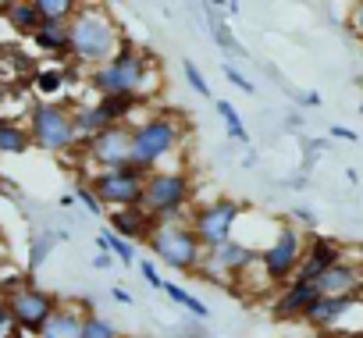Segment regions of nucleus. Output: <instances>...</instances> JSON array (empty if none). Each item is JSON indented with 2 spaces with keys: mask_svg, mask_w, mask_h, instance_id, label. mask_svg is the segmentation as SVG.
Returning a JSON list of instances; mask_svg holds the SVG:
<instances>
[{
  "mask_svg": "<svg viewBox=\"0 0 363 338\" xmlns=\"http://www.w3.org/2000/svg\"><path fill=\"white\" fill-rule=\"evenodd\" d=\"M292 221L303 225V228H313V225H317V214H313L310 207H296V210H292Z\"/></svg>",
  "mask_w": 363,
  "mask_h": 338,
  "instance_id": "c9c22d12",
  "label": "nucleus"
},
{
  "mask_svg": "<svg viewBox=\"0 0 363 338\" xmlns=\"http://www.w3.org/2000/svg\"><path fill=\"white\" fill-rule=\"evenodd\" d=\"M4 54H8V47H4V43H0V61H4Z\"/></svg>",
  "mask_w": 363,
  "mask_h": 338,
  "instance_id": "37998d69",
  "label": "nucleus"
},
{
  "mask_svg": "<svg viewBox=\"0 0 363 338\" xmlns=\"http://www.w3.org/2000/svg\"><path fill=\"white\" fill-rule=\"evenodd\" d=\"M15 334H22V331L15 327V320H11V310H8V303L0 299V338H15Z\"/></svg>",
  "mask_w": 363,
  "mask_h": 338,
  "instance_id": "f704fd0d",
  "label": "nucleus"
},
{
  "mask_svg": "<svg viewBox=\"0 0 363 338\" xmlns=\"http://www.w3.org/2000/svg\"><path fill=\"white\" fill-rule=\"evenodd\" d=\"M107 221H111V232L118 239H125V242H146V235L153 228V221L139 207H132V210H111Z\"/></svg>",
  "mask_w": 363,
  "mask_h": 338,
  "instance_id": "f3484780",
  "label": "nucleus"
},
{
  "mask_svg": "<svg viewBox=\"0 0 363 338\" xmlns=\"http://www.w3.org/2000/svg\"><path fill=\"white\" fill-rule=\"evenodd\" d=\"M207 26H211V36H214V43L225 50V54H232V57H246V50L239 47V40L232 36V29H228V18H221V11L218 8H207Z\"/></svg>",
  "mask_w": 363,
  "mask_h": 338,
  "instance_id": "b1692460",
  "label": "nucleus"
},
{
  "mask_svg": "<svg viewBox=\"0 0 363 338\" xmlns=\"http://www.w3.org/2000/svg\"><path fill=\"white\" fill-rule=\"evenodd\" d=\"M29 142L43 153H68L75 150V125H72V107H65L61 100H36L29 107V121H26Z\"/></svg>",
  "mask_w": 363,
  "mask_h": 338,
  "instance_id": "423d86ee",
  "label": "nucleus"
},
{
  "mask_svg": "<svg viewBox=\"0 0 363 338\" xmlns=\"http://www.w3.org/2000/svg\"><path fill=\"white\" fill-rule=\"evenodd\" d=\"M82 338H121V331L111 317L93 310V313H82Z\"/></svg>",
  "mask_w": 363,
  "mask_h": 338,
  "instance_id": "c756f323",
  "label": "nucleus"
},
{
  "mask_svg": "<svg viewBox=\"0 0 363 338\" xmlns=\"http://www.w3.org/2000/svg\"><path fill=\"white\" fill-rule=\"evenodd\" d=\"M114 264H118V260H114L111 253H96V257H93V267H96V271H111Z\"/></svg>",
  "mask_w": 363,
  "mask_h": 338,
  "instance_id": "58836bf2",
  "label": "nucleus"
},
{
  "mask_svg": "<svg viewBox=\"0 0 363 338\" xmlns=\"http://www.w3.org/2000/svg\"><path fill=\"white\" fill-rule=\"evenodd\" d=\"M96 253H111L121 267H135V242L118 239L111 228H100L96 232Z\"/></svg>",
  "mask_w": 363,
  "mask_h": 338,
  "instance_id": "4be33fe9",
  "label": "nucleus"
},
{
  "mask_svg": "<svg viewBox=\"0 0 363 338\" xmlns=\"http://www.w3.org/2000/svg\"><path fill=\"white\" fill-rule=\"evenodd\" d=\"M160 292H164V295H167V299H171V303H174L178 310L193 313L196 320H207V317H211V306H207V303H203L200 295H193V292H189L186 285H178V281H167V278H164Z\"/></svg>",
  "mask_w": 363,
  "mask_h": 338,
  "instance_id": "412c9836",
  "label": "nucleus"
},
{
  "mask_svg": "<svg viewBox=\"0 0 363 338\" xmlns=\"http://www.w3.org/2000/svg\"><path fill=\"white\" fill-rule=\"evenodd\" d=\"M189 200H193V175H189V171H178V167H160V171H150V175H146L139 210H143L153 225L189 221V218H186Z\"/></svg>",
  "mask_w": 363,
  "mask_h": 338,
  "instance_id": "20e7f679",
  "label": "nucleus"
},
{
  "mask_svg": "<svg viewBox=\"0 0 363 338\" xmlns=\"http://www.w3.org/2000/svg\"><path fill=\"white\" fill-rule=\"evenodd\" d=\"M82 157L93 164V171H114V167L128 164L132 153V128L128 125H107L104 132H96L89 142L79 146Z\"/></svg>",
  "mask_w": 363,
  "mask_h": 338,
  "instance_id": "9b49d317",
  "label": "nucleus"
},
{
  "mask_svg": "<svg viewBox=\"0 0 363 338\" xmlns=\"http://www.w3.org/2000/svg\"><path fill=\"white\" fill-rule=\"evenodd\" d=\"M182 75H186V82H189V89L196 96H211V82L203 79V72H200V64L193 57H182Z\"/></svg>",
  "mask_w": 363,
  "mask_h": 338,
  "instance_id": "7c9ffc66",
  "label": "nucleus"
},
{
  "mask_svg": "<svg viewBox=\"0 0 363 338\" xmlns=\"http://www.w3.org/2000/svg\"><path fill=\"white\" fill-rule=\"evenodd\" d=\"M239 218H242V203H235V200H225V196H221V200H211V203L196 207V210H193V218H189V225H193V232H196L200 246L211 253V249H218V246H225V242L232 239V232H235Z\"/></svg>",
  "mask_w": 363,
  "mask_h": 338,
  "instance_id": "1a4fd4ad",
  "label": "nucleus"
},
{
  "mask_svg": "<svg viewBox=\"0 0 363 338\" xmlns=\"http://www.w3.org/2000/svg\"><path fill=\"white\" fill-rule=\"evenodd\" d=\"M72 125H75V142H79V146H82V142H89L96 132H104V128H107V118H104V111H100L96 96H93V100H86V103H75V107H72Z\"/></svg>",
  "mask_w": 363,
  "mask_h": 338,
  "instance_id": "a211bd4d",
  "label": "nucleus"
},
{
  "mask_svg": "<svg viewBox=\"0 0 363 338\" xmlns=\"http://www.w3.org/2000/svg\"><path fill=\"white\" fill-rule=\"evenodd\" d=\"M4 303H8V310H11V320H15V327L18 331H26V334H40V327L50 320V313L61 306L47 288H40V285H33V281H22L15 292H8L4 295Z\"/></svg>",
  "mask_w": 363,
  "mask_h": 338,
  "instance_id": "9d476101",
  "label": "nucleus"
},
{
  "mask_svg": "<svg viewBox=\"0 0 363 338\" xmlns=\"http://www.w3.org/2000/svg\"><path fill=\"white\" fill-rule=\"evenodd\" d=\"M0 15H8V26H11L18 36H29V40H33V33L43 26V18H40V11H36L33 0H11V4L0 8Z\"/></svg>",
  "mask_w": 363,
  "mask_h": 338,
  "instance_id": "aec40b11",
  "label": "nucleus"
},
{
  "mask_svg": "<svg viewBox=\"0 0 363 338\" xmlns=\"http://www.w3.org/2000/svg\"><path fill=\"white\" fill-rule=\"evenodd\" d=\"M303 242H306V239H303L299 228L278 225L274 239H271V242L260 249V257H257L260 274H264L267 285H289V281H292V274H296V267H299V260H303V253H306Z\"/></svg>",
  "mask_w": 363,
  "mask_h": 338,
  "instance_id": "0eeeda50",
  "label": "nucleus"
},
{
  "mask_svg": "<svg viewBox=\"0 0 363 338\" xmlns=\"http://www.w3.org/2000/svg\"><path fill=\"white\" fill-rule=\"evenodd\" d=\"M299 107H320V93H317V89L303 93V96H299Z\"/></svg>",
  "mask_w": 363,
  "mask_h": 338,
  "instance_id": "a19ab883",
  "label": "nucleus"
},
{
  "mask_svg": "<svg viewBox=\"0 0 363 338\" xmlns=\"http://www.w3.org/2000/svg\"><path fill=\"white\" fill-rule=\"evenodd\" d=\"M153 75L157 72H153L150 57L139 47H132V40L125 36L121 47H118V54L107 64L93 68L86 75V82H89L93 96H139V100H146L150 96L146 86H150Z\"/></svg>",
  "mask_w": 363,
  "mask_h": 338,
  "instance_id": "7ed1b4c3",
  "label": "nucleus"
},
{
  "mask_svg": "<svg viewBox=\"0 0 363 338\" xmlns=\"http://www.w3.org/2000/svg\"><path fill=\"white\" fill-rule=\"evenodd\" d=\"M239 164H242V167H257V150L250 146V150H246V157H242Z\"/></svg>",
  "mask_w": 363,
  "mask_h": 338,
  "instance_id": "79ce46f5",
  "label": "nucleus"
},
{
  "mask_svg": "<svg viewBox=\"0 0 363 338\" xmlns=\"http://www.w3.org/2000/svg\"><path fill=\"white\" fill-rule=\"evenodd\" d=\"M359 303H363L359 295H320V299L303 313V320H306L310 327H317V331H328V327H338Z\"/></svg>",
  "mask_w": 363,
  "mask_h": 338,
  "instance_id": "4468645a",
  "label": "nucleus"
},
{
  "mask_svg": "<svg viewBox=\"0 0 363 338\" xmlns=\"http://www.w3.org/2000/svg\"><path fill=\"white\" fill-rule=\"evenodd\" d=\"M338 260H342V246H338L335 239L317 235V239H310V246H306V253H303V260H299V267H296L292 281L313 285V281H317L331 264H338Z\"/></svg>",
  "mask_w": 363,
  "mask_h": 338,
  "instance_id": "ddd939ff",
  "label": "nucleus"
},
{
  "mask_svg": "<svg viewBox=\"0 0 363 338\" xmlns=\"http://www.w3.org/2000/svg\"><path fill=\"white\" fill-rule=\"evenodd\" d=\"M29 146H33V142H29L26 125H18V121H4V118H0V153L18 157V153H26Z\"/></svg>",
  "mask_w": 363,
  "mask_h": 338,
  "instance_id": "bb28decb",
  "label": "nucleus"
},
{
  "mask_svg": "<svg viewBox=\"0 0 363 338\" xmlns=\"http://www.w3.org/2000/svg\"><path fill=\"white\" fill-rule=\"evenodd\" d=\"M33 47L40 54H68V26H40L33 33Z\"/></svg>",
  "mask_w": 363,
  "mask_h": 338,
  "instance_id": "5701e85b",
  "label": "nucleus"
},
{
  "mask_svg": "<svg viewBox=\"0 0 363 338\" xmlns=\"http://www.w3.org/2000/svg\"><path fill=\"white\" fill-rule=\"evenodd\" d=\"M349 22H352V33H356V40H363V0H359V4H352V15H349Z\"/></svg>",
  "mask_w": 363,
  "mask_h": 338,
  "instance_id": "e433bc0d",
  "label": "nucleus"
},
{
  "mask_svg": "<svg viewBox=\"0 0 363 338\" xmlns=\"http://www.w3.org/2000/svg\"><path fill=\"white\" fill-rule=\"evenodd\" d=\"M72 196H75V203H82L93 218H100L104 214V207H100V200L93 196V189H89V182H75V189H72Z\"/></svg>",
  "mask_w": 363,
  "mask_h": 338,
  "instance_id": "2f4dec72",
  "label": "nucleus"
},
{
  "mask_svg": "<svg viewBox=\"0 0 363 338\" xmlns=\"http://www.w3.org/2000/svg\"><path fill=\"white\" fill-rule=\"evenodd\" d=\"M111 295H114L121 306H132V303H135V299H132V292H128V288H121V285H114V288H111Z\"/></svg>",
  "mask_w": 363,
  "mask_h": 338,
  "instance_id": "ea45409f",
  "label": "nucleus"
},
{
  "mask_svg": "<svg viewBox=\"0 0 363 338\" xmlns=\"http://www.w3.org/2000/svg\"><path fill=\"white\" fill-rule=\"evenodd\" d=\"M221 72H225V79H228L235 89H242V93H253V82H250V79H246V75H242L235 64H221Z\"/></svg>",
  "mask_w": 363,
  "mask_h": 338,
  "instance_id": "72a5a7b5",
  "label": "nucleus"
},
{
  "mask_svg": "<svg viewBox=\"0 0 363 338\" xmlns=\"http://www.w3.org/2000/svg\"><path fill=\"white\" fill-rule=\"evenodd\" d=\"M257 257H260V249H257V246L228 239L225 246H218V249H211V253L203 257V267H200V274H203L207 281L221 285L225 278H242V274H246V271L257 264Z\"/></svg>",
  "mask_w": 363,
  "mask_h": 338,
  "instance_id": "f8f14e48",
  "label": "nucleus"
},
{
  "mask_svg": "<svg viewBox=\"0 0 363 338\" xmlns=\"http://www.w3.org/2000/svg\"><path fill=\"white\" fill-rule=\"evenodd\" d=\"M320 299V292L313 288V285H303V281H289L285 288H281V295H278V303H274V317L278 320H303V313L313 306Z\"/></svg>",
  "mask_w": 363,
  "mask_h": 338,
  "instance_id": "dca6fc26",
  "label": "nucleus"
},
{
  "mask_svg": "<svg viewBox=\"0 0 363 338\" xmlns=\"http://www.w3.org/2000/svg\"><path fill=\"white\" fill-rule=\"evenodd\" d=\"M61 239H57V232L54 228H47V232H36L33 235V242H29V274H36L43 264H47V257L54 253V246H57Z\"/></svg>",
  "mask_w": 363,
  "mask_h": 338,
  "instance_id": "c85d7f7f",
  "label": "nucleus"
},
{
  "mask_svg": "<svg viewBox=\"0 0 363 338\" xmlns=\"http://www.w3.org/2000/svg\"><path fill=\"white\" fill-rule=\"evenodd\" d=\"M33 4L47 26H68L72 15L79 11V4H72V0H33Z\"/></svg>",
  "mask_w": 363,
  "mask_h": 338,
  "instance_id": "cd10ccee",
  "label": "nucleus"
},
{
  "mask_svg": "<svg viewBox=\"0 0 363 338\" xmlns=\"http://www.w3.org/2000/svg\"><path fill=\"white\" fill-rule=\"evenodd\" d=\"M331 139H342V142H356L359 135H356L352 128H345V125H331Z\"/></svg>",
  "mask_w": 363,
  "mask_h": 338,
  "instance_id": "4c0bfd02",
  "label": "nucleus"
},
{
  "mask_svg": "<svg viewBox=\"0 0 363 338\" xmlns=\"http://www.w3.org/2000/svg\"><path fill=\"white\" fill-rule=\"evenodd\" d=\"M128 128H132L128 164L139 167L143 175L160 171V160L174 157L182 150V142H186V121L171 111H153V114L132 121Z\"/></svg>",
  "mask_w": 363,
  "mask_h": 338,
  "instance_id": "f03ea898",
  "label": "nucleus"
},
{
  "mask_svg": "<svg viewBox=\"0 0 363 338\" xmlns=\"http://www.w3.org/2000/svg\"><path fill=\"white\" fill-rule=\"evenodd\" d=\"M121 40H125V33H121L118 18L100 4H79V11L68 22V57L75 64H86L89 72L107 64L118 54Z\"/></svg>",
  "mask_w": 363,
  "mask_h": 338,
  "instance_id": "f257e3e1",
  "label": "nucleus"
},
{
  "mask_svg": "<svg viewBox=\"0 0 363 338\" xmlns=\"http://www.w3.org/2000/svg\"><path fill=\"white\" fill-rule=\"evenodd\" d=\"M146 246L153 253V264H164L171 271L182 274H200L207 249L200 246L196 232L189 221H167V225H153L146 235Z\"/></svg>",
  "mask_w": 363,
  "mask_h": 338,
  "instance_id": "39448f33",
  "label": "nucleus"
},
{
  "mask_svg": "<svg viewBox=\"0 0 363 338\" xmlns=\"http://www.w3.org/2000/svg\"><path fill=\"white\" fill-rule=\"evenodd\" d=\"M36 338H82V313L75 306H57Z\"/></svg>",
  "mask_w": 363,
  "mask_h": 338,
  "instance_id": "6ab92c4d",
  "label": "nucleus"
},
{
  "mask_svg": "<svg viewBox=\"0 0 363 338\" xmlns=\"http://www.w3.org/2000/svg\"><path fill=\"white\" fill-rule=\"evenodd\" d=\"M139 264V274H143V281L150 285V288H157L160 292V285H164V278H160V271H157V264L153 260H135Z\"/></svg>",
  "mask_w": 363,
  "mask_h": 338,
  "instance_id": "473e14b6",
  "label": "nucleus"
},
{
  "mask_svg": "<svg viewBox=\"0 0 363 338\" xmlns=\"http://www.w3.org/2000/svg\"><path fill=\"white\" fill-rule=\"evenodd\" d=\"M214 111H218V118L225 121V132H228V139L232 142H250V132H246V121H242V114L235 111V103L232 100H214Z\"/></svg>",
  "mask_w": 363,
  "mask_h": 338,
  "instance_id": "a878e982",
  "label": "nucleus"
},
{
  "mask_svg": "<svg viewBox=\"0 0 363 338\" xmlns=\"http://www.w3.org/2000/svg\"><path fill=\"white\" fill-rule=\"evenodd\" d=\"M143 186H146V175L132 164L114 167V171H93V179H89V189H93V196L100 200L104 210L139 207L143 203Z\"/></svg>",
  "mask_w": 363,
  "mask_h": 338,
  "instance_id": "6e6552de",
  "label": "nucleus"
},
{
  "mask_svg": "<svg viewBox=\"0 0 363 338\" xmlns=\"http://www.w3.org/2000/svg\"><path fill=\"white\" fill-rule=\"evenodd\" d=\"M359 285H363V271H359V264H352V260H338V264H331L317 281H313V288L320 292V295H359Z\"/></svg>",
  "mask_w": 363,
  "mask_h": 338,
  "instance_id": "2eb2a0df",
  "label": "nucleus"
},
{
  "mask_svg": "<svg viewBox=\"0 0 363 338\" xmlns=\"http://www.w3.org/2000/svg\"><path fill=\"white\" fill-rule=\"evenodd\" d=\"M33 86L43 100H57L68 86V72L65 68H36L33 72Z\"/></svg>",
  "mask_w": 363,
  "mask_h": 338,
  "instance_id": "393cba45",
  "label": "nucleus"
}]
</instances>
